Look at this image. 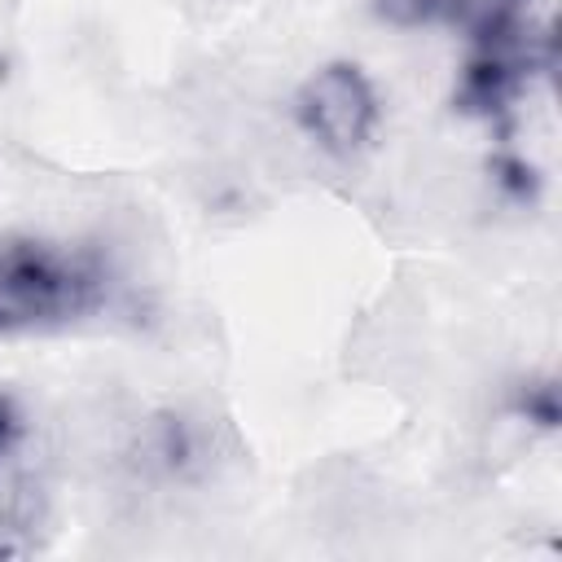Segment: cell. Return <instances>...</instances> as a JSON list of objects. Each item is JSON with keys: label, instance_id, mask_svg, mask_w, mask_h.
<instances>
[{"label": "cell", "instance_id": "6da1fadb", "mask_svg": "<svg viewBox=\"0 0 562 562\" xmlns=\"http://www.w3.org/2000/svg\"><path fill=\"white\" fill-rule=\"evenodd\" d=\"M110 272L92 250L35 237L0 246V334L48 329L105 307Z\"/></svg>", "mask_w": 562, "mask_h": 562}, {"label": "cell", "instance_id": "7a4b0ae2", "mask_svg": "<svg viewBox=\"0 0 562 562\" xmlns=\"http://www.w3.org/2000/svg\"><path fill=\"white\" fill-rule=\"evenodd\" d=\"M465 40H470V57L457 83V105L465 114H483V119L505 114L531 88L536 75L553 70V40L540 22H531V13L496 22Z\"/></svg>", "mask_w": 562, "mask_h": 562}, {"label": "cell", "instance_id": "3957f363", "mask_svg": "<svg viewBox=\"0 0 562 562\" xmlns=\"http://www.w3.org/2000/svg\"><path fill=\"white\" fill-rule=\"evenodd\" d=\"M294 119L325 154L351 158L373 140L382 105H378L369 75L356 61H325L299 83Z\"/></svg>", "mask_w": 562, "mask_h": 562}, {"label": "cell", "instance_id": "277c9868", "mask_svg": "<svg viewBox=\"0 0 562 562\" xmlns=\"http://www.w3.org/2000/svg\"><path fill=\"white\" fill-rule=\"evenodd\" d=\"M527 4L531 0H373V13L391 26H457L474 35L527 13Z\"/></svg>", "mask_w": 562, "mask_h": 562}, {"label": "cell", "instance_id": "5b68a950", "mask_svg": "<svg viewBox=\"0 0 562 562\" xmlns=\"http://www.w3.org/2000/svg\"><path fill=\"white\" fill-rule=\"evenodd\" d=\"M514 413H522L527 422L553 430L558 426V386H553V378H527L518 386V395H514Z\"/></svg>", "mask_w": 562, "mask_h": 562}, {"label": "cell", "instance_id": "8992f818", "mask_svg": "<svg viewBox=\"0 0 562 562\" xmlns=\"http://www.w3.org/2000/svg\"><path fill=\"white\" fill-rule=\"evenodd\" d=\"M18 426H22V422H18V404H13V400L0 391V457L13 448V439H18Z\"/></svg>", "mask_w": 562, "mask_h": 562}]
</instances>
